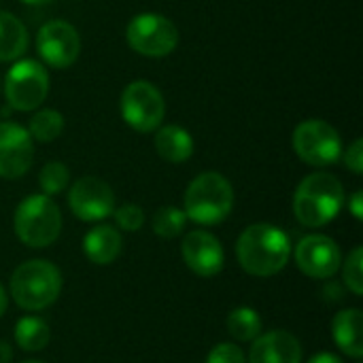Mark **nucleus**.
I'll return each instance as SVG.
<instances>
[{
  "label": "nucleus",
  "instance_id": "6",
  "mask_svg": "<svg viewBox=\"0 0 363 363\" xmlns=\"http://www.w3.org/2000/svg\"><path fill=\"white\" fill-rule=\"evenodd\" d=\"M294 151L302 162L325 168L342 157V138L328 121L306 119L294 130Z\"/></svg>",
  "mask_w": 363,
  "mask_h": 363
},
{
  "label": "nucleus",
  "instance_id": "14",
  "mask_svg": "<svg viewBox=\"0 0 363 363\" xmlns=\"http://www.w3.org/2000/svg\"><path fill=\"white\" fill-rule=\"evenodd\" d=\"M183 259L191 272L198 277H215L223 270V247L221 242L204 230H194L183 238L181 245Z\"/></svg>",
  "mask_w": 363,
  "mask_h": 363
},
{
  "label": "nucleus",
  "instance_id": "25",
  "mask_svg": "<svg viewBox=\"0 0 363 363\" xmlns=\"http://www.w3.org/2000/svg\"><path fill=\"white\" fill-rule=\"evenodd\" d=\"M345 285L355 294H363V249L355 247L345 264Z\"/></svg>",
  "mask_w": 363,
  "mask_h": 363
},
{
  "label": "nucleus",
  "instance_id": "18",
  "mask_svg": "<svg viewBox=\"0 0 363 363\" xmlns=\"http://www.w3.org/2000/svg\"><path fill=\"white\" fill-rule=\"evenodd\" d=\"M155 151L172 164L187 162L194 153V138L181 125H164L155 130Z\"/></svg>",
  "mask_w": 363,
  "mask_h": 363
},
{
  "label": "nucleus",
  "instance_id": "8",
  "mask_svg": "<svg viewBox=\"0 0 363 363\" xmlns=\"http://www.w3.org/2000/svg\"><path fill=\"white\" fill-rule=\"evenodd\" d=\"M49 94V74L36 60H17L4 79V96L15 111H34Z\"/></svg>",
  "mask_w": 363,
  "mask_h": 363
},
{
  "label": "nucleus",
  "instance_id": "5",
  "mask_svg": "<svg viewBox=\"0 0 363 363\" xmlns=\"http://www.w3.org/2000/svg\"><path fill=\"white\" fill-rule=\"evenodd\" d=\"M60 232L62 213L51 196L34 194L19 202L15 211V234L23 245L32 249H45L57 240Z\"/></svg>",
  "mask_w": 363,
  "mask_h": 363
},
{
  "label": "nucleus",
  "instance_id": "19",
  "mask_svg": "<svg viewBox=\"0 0 363 363\" xmlns=\"http://www.w3.org/2000/svg\"><path fill=\"white\" fill-rule=\"evenodd\" d=\"M28 49L26 26L6 11H0V62H13Z\"/></svg>",
  "mask_w": 363,
  "mask_h": 363
},
{
  "label": "nucleus",
  "instance_id": "28",
  "mask_svg": "<svg viewBox=\"0 0 363 363\" xmlns=\"http://www.w3.org/2000/svg\"><path fill=\"white\" fill-rule=\"evenodd\" d=\"M345 164L349 170H353L355 174H362L363 172V143L362 138L353 140L351 147L347 149L345 153Z\"/></svg>",
  "mask_w": 363,
  "mask_h": 363
},
{
  "label": "nucleus",
  "instance_id": "13",
  "mask_svg": "<svg viewBox=\"0 0 363 363\" xmlns=\"http://www.w3.org/2000/svg\"><path fill=\"white\" fill-rule=\"evenodd\" d=\"M34 162V140L28 130L13 121H0V177L19 179Z\"/></svg>",
  "mask_w": 363,
  "mask_h": 363
},
{
  "label": "nucleus",
  "instance_id": "15",
  "mask_svg": "<svg viewBox=\"0 0 363 363\" xmlns=\"http://www.w3.org/2000/svg\"><path fill=\"white\" fill-rule=\"evenodd\" d=\"M302 362V347L300 340L285 332H268L259 334L253 340L249 363H300Z\"/></svg>",
  "mask_w": 363,
  "mask_h": 363
},
{
  "label": "nucleus",
  "instance_id": "10",
  "mask_svg": "<svg viewBox=\"0 0 363 363\" xmlns=\"http://www.w3.org/2000/svg\"><path fill=\"white\" fill-rule=\"evenodd\" d=\"M36 51L47 66L57 70L68 68L81 51L79 32L64 19H51L43 23L36 34Z\"/></svg>",
  "mask_w": 363,
  "mask_h": 363
},
{
  "label": "nucleus",
  "instance_id": "11",
  "mask_svg": "<svg viewBox=\"0 0 363 363\" xmlns=\"http://www.w3.org/2000/svg\"><path fill=\"white\" fill-rule=\"evenodd\" d=\"M68 206L81 221H102L115 211V194L106 181L83 177L70 187Z\"/></svg>",
  "mask_w": 363,
  "mask_h": 363
},
{
  "label": "nucleus",
  "instance_id": "24",
  "mask_svg": "<svg viewBox=\"0 0 363 363\" xmlns=\"http://www.w3.org/2000/svg\"><path fill=\"white\" fill-rule=\"evenodd\" d=\"M70 181V172L66 168V164L62 162H49L43 166L40 174H38V185L45 191V196H53L60 194L68 187Z\"/></svg>",
  "mask_w": 363,
  "mask_h": 363
},
{
  "label": "nucleus",
  "instance_id": "17",
  "mask_svg": "<svg viewBox=\"0 0 363 363\" xmlns=\"http://www.w3.org/2000/svg\"><path fill=\"white\" fill-rule=\"evenodd\" d=\"M83 251L94 264L108 266L121 253V234L113 225H98L85 234Z\"/></svg>",
  "mask_w": 363,
  "mask_h": 363
},
{
  "label": "nucleus",
  "instance_id": "20",
  "mask_svg": "<svg viewBox=\"0 0 363 363\" xmlns=\"http://www.w3.org/2000/svg\"><path fill=\"white\" fill-rule=\"evenodd\" d=\"M49 338H51L49 325L38 317H23L15 325V342L23 351L30 353L43 351L49 345Z\"/></svg>",
  "mask_w": 363,
  "mask_h": 363
},
{
  "label": "nucleus",
  "instance_id": "26",
  "mask_svg": "<svg viewBox=\"0 0 363 363\" xmlns=\"http://www.w3.org/2000/svg\"><path fill=\"white\" fill-rule=\"evenodd\" d=\"M115 223L125 232H138L145 223V213L138 204H123L117 211H113Z\"/></svg>",
  "mask_w": 363,
  "mask_h": 363
},
{
  "label": "nucleus",
  "instance_id": "1",
  "mask_svg": "<svg viewBox=\"0 0 363 363\" xmlns=\"http://www.w3.org/2000/svg\"><path fill=\"white\" fill-rule=\"evenodd\" d=\"M236 257L245 272L253 277H274L291 257V240L272 223H253L238 236Z\"/></svg>",
  "mask_w": 363,
  "mask_h": 363
},
{
  "label": "nucleus",
  "instance_id": "31",
  "mask_svg": "<svg viewBox=\"0 0 363 363\" xmlns=\"http://www.w3.org/2000/svg\"><path fill=\"white\" fill-rule=\"evenodd\" d=\"M9 359H11V349H9V345L0 342V363H6Z\"/></svg>",
  "mask_w": 363,
  "mask_h": 363
},
{
  "label": "nucleus",
  "instance_id": "29",
  "mask_svg": "<svg viewBox=\"0 0 363 363\" xmlns=\"http://www.w3.org/2000/svg\"><path fill=\"white\" fill-rule=\"evenodd\" d=\"M349 211L353 213L355 219H362L363 217V194L362 191H355L349 200Z\"/></svg>",
  "mask_w": 363,
  "mask_h": 363
},
{
  "label": "nucleus",
  "instance_id": "12",
  "mask_svg": "<svg viewBox=\"0 0 363 363\" xmlns=\"http://www.w3.org/2000/svg\"><path fill=\"white\" fill-rule=\"evenodd\" d=\"M296 264L311 279H332L342 264V253L330 236L311 234L298 242Z\"/></svg>",
  "mask_w": 363,
  "mask_h": 363
},
{
  "label": "nucleus",
  "instance_id": "21",
  "mask_svg": "<svg viewBox=\"0 0 363 363\" xmlns=\"http://www.w3.org/2000/svg\"><path fill=\"white\" fill-rule=\"evenodd\" d=\"M228 332L240 342H251L262 334V319L253 308L240 306L228 315Z\"/></svg>",
  "mask_w": 363,
  "mask_h": 363
},
{
  "label": "nucleus",
  "instance_id": "3",
  "mask_svg": "<svg viewBox=\"0 0 363 363\" xmlns=\"http://www.w3.org/2000/svg\"><path fill=\"white\" fill-rule=\"evenodd\" d=\"M62 291L60 270L45 259L21 264L11 277V296L19 308L36 313L51 306Z\"/></svg>",
  "mask_w": 363,
  "mask_h": 363
},
{
  "label": "nucleus",
  "instance_id": "9",
  "mask_svg": "<svg viewBox=\"0 0 363 363\" xmlns=\"http://www.w3.org/2000/svg\"><path fill=\"white\" fill-rule=\"evenodd\" d=\"M166 113L162 91L149 81H134L121 94V117L136 132H155Z\"/></svg>",
  "mask_w": 363,
  "mask_h": 363
},
{
  "label": "nucleus",
  "instance_id": "4",
  "mask_svg": "<svg viewBox=\"0 0 363 363\" xmlns=\"http://www.w3.org/2000/svg\"><path fill=\"white\" fill-rule=\"evenodd\" d=\"M234 204V189L219 172L198 174L185 191V215L200 225H217Z\"/></svg>",
  "mask_w": 363,
  "mask_h": 363
},
{
  "label": "nucleus",
  "instance_id": "34",
  "mask_svg": "<svg viewBox=\"0 0 363 363\" xmlns=\"http://www.w3.org/2000/svg\"><path fill=\"white\" fill-rule=\"evenodd\" d=\"M23 363H43V362H23Z\"/></svg>",
  "mask_w": 363,
  "mask_h": 363
},
{
  "label": "nucleus",
  "instance_id": "30",
  "mask_svg": "<svg viewBox=\"0 0 363 363\" xmlns=\"http://www.w3.org/2000/svg\"><path fill=\"white\" fill-rule=\"evenodd\" d=\"M308 363H345L338 355H334V353H319V355H315L313 359Z\"/></svg>",
  "mask_w": 363,
  "mask_h": 363
},
{
  "label": "nucleus",
  "instance_id": "33",
  "mask_svg": "<svg viewBox=\"0 0 363 363\" xmlns=\"http://www.w3.org/2000/svg\"><path fill=\"white\" fill-rule=\"evenodd\" d=\"M26 4H45V2H51V0H21Z\"/></svg>",
  "mask_w": 363,
  "mask_h": 363
},
{
  "label": "nucleus",
  "instance_id": "27",
  "mask_svg": "<svg viewBox=\"0 0 363 363\" xmlns=\"http://www.w3.org/2000/svg\"><path fill=\"white\" fill-rule=\"evenodd\" d=\"M206 363H247V359H245V353L240 347L230 345V342H221L208 353Z\"/></svg>",
  "mask_w": 363,
  "mask_h": 363
},
{
  "label": "nucleus",
  "instance_id": "2",
  "mask_svg": "<svg viewBox=\"0 0 363 363\" xmlns=\"http://www.w3.org/2000/svg\"><path fill=\"white\" fill-rule=\"evenodd\" d=\"M345 206V187L330 172L308 174L296 189L294 213L306 228L328 225L338 217Z\"/></svg>",
  "mask_w": 363,
  "mask_h": 363
},
{
  "label": "nucleus",
  "instance_id": "32",
  "mask_svg": "<svg viewBox=\"0 0 363 363\" xmlns=\"http://www.w3.org/2000/svg\"><path fill=\"white\" fill-rule=\"evenodd\" d=\"M6 313V291H4V287H2V283H0V317Z\"/></svg>",
  "mask_w": 363,
  "mask_h": 363
},
{
  "label": "nucleus",
  "instance_id": "35",
  "mask_svg": "<svg viewBox=\"0 0 363 363\" xmlns=\"http://www.w3.org/2000/svg\"><path fill=\"white\" fill-rule=\"evenodd\" d=\"M0 87H2V83H0Z\"/></svg>",
  "mask_w": 363,
  "mask_h": 363
},
{
  "label": "nucleus",
  "instance_id": "23",
  "mask_svg": "<svg viewBox=\"0 0 363 363\" xmlns=\"http://www.w3.org/2000/svg\"><path fill=\"white\" fill-rule=\"evenodd\" d=\"M185 225H187V215L177 206H162L153 215V232L160 238H177L179 234H183Z\"/></svg>",
  "mask_w": 363,
  "mask_h": 363
},
{
  "label": "nucleus",
  "instance_id": "22",
  "mask_svg": "<svg viewBox=\"0 0 363 363\" xmlns=\"http://www.w3.org/2000/svg\"><path fill=\"white\" fill-rule=\"evenodd\" d=\"M64 130V117L62 113L53 111V108H43L36 115H32L30 125H28V134L32 136V140L38 143H51L55 140Z\"/></svg>",
  "mask_w": 363,
  "mask_h": 363
},
{
  "label": "nucleus",
  "instance_id": "7",
  "mask_svg": "<svg viewBox=\"0 0 363 363\" xmlns=\"http://www.w3.org/2000/svg\"><path fill=\"white\" fill-rule=\"evenodd\" d=\"M130 47L147 57H166L179 45L177 26L160 13H140L132 17L125 30Z\"/></svg>",
  "mask_w": 363,
  "mask_h": 363
},
{
  "label": "nucleus",
  "instance_id": "16",
  "mask_svg": "<svg viewBox=\"0 0 363 363\" xmlns=\"http://www.w3.org/2000/svg\"><path fill=\"white\" fill-rule=\"evenodd\" d=\"M332 334L342 353L353 359L363 357V315L359 308L340 311L332 321Z\"/></svg>",
  "mask_w": 363,
  "mask_h": 363
}]
</instances>
